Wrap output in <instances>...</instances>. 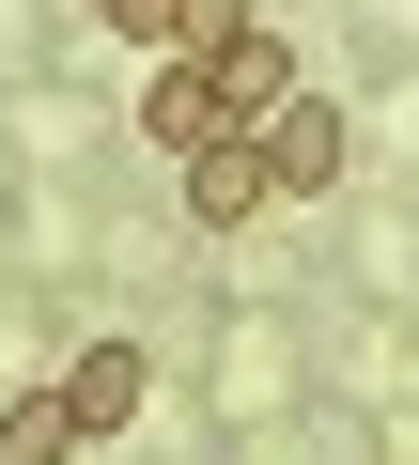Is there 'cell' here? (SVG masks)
<instances>
[{"label": "cell", "mask_w": 419, "mask_h": 465, "mask_svg": "<svg viewBox=\"0 0 419 465\" xmlns=\"http://www.w3.org/2000/svg\"><path fill=\"white\" fill-rule=\"evenodd\" d=\"M264 202H280V171H264L249 124H218V140L186 155V217H202V232H234V217H264Z\"/></svg>", "instance_id": "cell-1"}, {"label": "cell", "mask_w": 419, "mask_h": 465, "mask_svg": "<svg viewBox=\"0 0 419 465\" xmlns=\"http://www.w3.org/2000/svg\"><path fill=\"white\" fill-rule=\"evenodd\" d=\"M249 140H264V171H280V202H311V186H342V109H326V94H280V109H264Z\"/></svg>", "instance_id": "cell-2"}, {"label": "cell", "mask_w": 419, "mask_h": 465, "mask_svg": "<svg viewBox=\"0 0 419 465\" xmlns=\"http://www.w3.org/2000/svg\"><path fill=\"white\" fill-rule=\"evenodd\" d=\"M218 124H234V109H218V63L171 47V63H155V94H140V140H155V155H202Z\"/></svg>", "instance_id": "cell-3"}, {"label": "cell", "mask_w": 419, "mask_h": 465, "mask_svg": "<svg viewBox=\"0 0 419 465\" xmlns=\"http://www.w3.org/2000/svg\"><path fill=\"white\" fill-rule=\"evenodd\" d=\"M202 63H218V109H234V124H264V109H280V94H295V47H280V32H264V16H249V32H234V47H202Z\"/></svg>", "instance_id": "cell-4"}, {"label": "cell", "mask_w": 419, "mask_h": 465, "mask_svg": "<svg viewBox=\"0 0 419 465\" xmlns=\"http://www.w3.org/2000/svg\"><path fill=\"white\" fill-rule=\"evenodd\" d=\"M140 388H155V357H140V341H94V357L63 372V403H78V434H125V419H140Z\"/></svg>", "instance_id": "cell-5"}, {"label": "cell", "mask_w": 419, "mask_h": 465, "mask_svg": "<svg viewBox=\"0 0 419 465\" xmlns=\"http://www.w3.org/2000/svg\"><path fill=\"white\" fill-rule=\"evenodd\" d=\"M0 465H78V403L63 388H16V403H0Z\"/></svg>", "instance_id": "cell-6"}, {"label": "cell", "mask_w": 419, "mask_h": 465, "mask_svg": "<svg viewBox=\"0 0 419 465\" xmlns=\"http://www.w3.org/2000/svg\"><path fill=\"white\" fill-rule=\"evenodd\" d=\"M249 16H264V0H171V47H234Z\"/></svg>", "instance_id": "cell-7"}, {"label": "cell", "mask_w": 419, "mask_h": 465, "mask_svg": "<svg viewBox=\"0 0 419 465\" xmlns=\"http://www.w3.org/2000/svg\"><path fill=\"white\" fill-rule=\"evenodd\" d=\"M109 32L125 47H171V0H109Z\"/></svg>", "instance_id": "cell-8"}]
</instances>
